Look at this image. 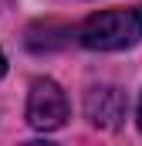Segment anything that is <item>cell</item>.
<instances>
[{"label":"cell","instance_id":"1","mask_svg":"<svg viewBox=\"0 0 142 146\" xmlns=\"http://www.w3.org/2000/svg\"><path fill=\"white\" fill-rule=\"evenodd\" d=\"M78 41L88 51H122L142 41V10H98L81 27Z\"/></svg>","mask_w":142,"mask_h":146},{"label":"cell","instance_id":"2","mask_svg":"<svg viewBox=\"0 0 142 146\" xmlns=\"http://www.w3.org/2000/svg\"><path fill=\"white\" fill-rule=\"evenodd\" d=\"M27 122L41 129V133H51V129H61L68 122V99L61 92L58 82L51 78H37L31 85V95H27Z\"/></svg>","mask_w":142,"mask_h":146},{"label":"cell","instance_id":"3","mask_svg":"<svg viewBox=\"0 0 142 146\" xmlns=\"http://www.w3.org/2000/svg\"><path fill=\"white\" fill-rule=\"evenodd\" d=\"M85 109H88V119L102 129H112L125 119V99L118 88H91L88 99H85Z\"/></svg>","mask_w":142,"mask_h":146},{"label":"cell","instance_id":"4","mask_svg":"<svg viewBox=\"0 0 142 146\" xmlns=\"http://www.w3.org/2000/svg\"><path fill=\"white\" fill-rule=\"evenodd\" d=\"M3 68H7V61H3V54H0V75H3Z\"/></svg>","mask_w":142,"mask_h":146},{"label":"cell","instance_id":"5","mask_svg":"<svg viewBox=\"0 0 142 146\" xmlns=\"http://www.w3.org/2000/svg\"><path fill=\"white\" fill-rule=\"evenodd\" d=\"M139 126H142V106H139Z\"/></svg>","mask_w":142,"mask_h":146}]
</instances>
